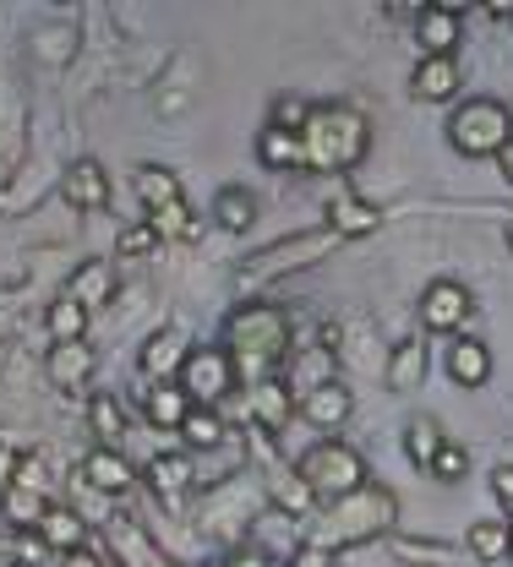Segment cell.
Wrapping results in <instances>:
<instances>
[{
	"mask_svg": "<svg viewBox=\"0 0 513 567\" xmlns=\"http://www.w3.org/2000/svg\"><path fill=\"white\" fill-rule=\"evenodd\" d=\"M181 360H186V339H181L175 328L153 333L143 344V354H137V365H143V377H153V388L170 382V377H181Z\"/></svg>",
	"mask_w": 513,
	"mask_h": 567,
	"instance_id": "cell-15",
	"label": "cell"
},
{
	"mask_svg": "<svg viewBox=\"0 0 513 567\" xmlns=\"http://www.w3.org/2000/svg\"><path fill=\"white\" fill-rule=\"evenodd\" d=\"M147 229H153V235H170V240H197V235H203V224H197V213H192L186 197H175V203L153 208Z\"/></svg>",
	"mask_w": 513,
	"mask_h": 567,
	"instance_id": "cell-26",
	"label": "cell"
},
{
	"mask_svg": "<svg viewBox=\"0 0 513 567\" xmlns=\"http://www.w3.org/2000/svg\"><path fill=\"white\" fill-rule=\"evenodd\" d=\"M274 496H279L285 513H306V507H311V492L300 486V475H279V481H274Z\"/></svg>",
	"mask_w": 513,
	"mask_h": 567,
	"instance_id": "cell-38",
	"label": "cell"
},
{
	"mask_svg": "<svg viewBox=\"0 0 513 567\" xmlns=\"http://www.w3.org/2000/svg\"><path fill=\"white\" fill-rule=\"evenodd\" d=\"M44 328H50V339L55 344H82V333H88V311L76 306V300H55L50 311H44Z\"/></svg>",
	"mask_w": 513,
	"mask_h": 567,
	"instance_id": "cell-30",
	"label": "cell"
},
{
	"mask_svg": "<svg viewBox=\"0 0 513 567\" xmlns=\"http://www.w3.org/2000/svg\"><path fill=\"white\" fill-rule=\"evenodd\" d=\"M497 164H503V175H509V186H513V142H503V153H497Z\"/></svg>",
	"mask_w": 513,
	"mask_h": 567,
	"instance_id": "cell-41",
	"label": "cell"
},
{
	"mask_svg": "<svg viewBox=\"0 0 513 567\" xmlns=\"http://www.w3.org/2000/svg\"><path fill=\"white\" fill-rule=\"evenodd\" d=\"M371 147V126L361 110L350 104H317L306 115V132H300V169H317V175H345L367 158Z\"/></svg>",
	"mask_w": 513,
	"mask_h": 567,
	"instance_id": "cell-1",
	"label": "cell"
},
{
	"mask_svg": "<svg viewBox=\"0 0 513 567\" xmlns=\"http://www.w3.org/2000/svg\"><path fill=\"white\" fill-rule=\"evenodd\" d=\"M137 197H143L147 213H153V208H164V203H175V197H186V192H181V181H175L164 164H143V169H137Z\"/></svg>",
	"mask_w": 513,
	"mask_h": 567,
	"instance_id": "cell-32",
	"label": "cell"
},
{
	"mask_svg": "<svg viewBox=\"0 0 513 567\" xmlns=\"http://www.w3.org/2000/svg\"><path fill=\"white\" fill-rule=\"evenodd\" d=\"M427 377V344L421 339H399L393 354H388V388L393 393H415Z\"/></svg>",
	"mask_w": 513,
	"mask_h": 567,
	"instance_id": "cell-20",
	"label": "cell"
},
{
	"mask_svg": "<svg viewBox=\"0 0 513 567\" xmlns=\"http://www.w3.org/2000/svg\"><path fill=\"white\" fill-rule=\"evenodd\" d=\"M415 44L427 55H453V44H459V11L453 6H421L415 11Z\"/></svg>",
	"mask_w": 513,
	"mask_h": 567,
	"instance_id": "cell-13",
	"label": "cell"
},
{
	"mask_svg": "<svg viewBox=\"0 0 513 567\" xmlns=\"http://www.w3.org/2000/svg\"><path fill=\"white\" fill-rule=\"evenodd\" d=\"M377 224H382V213L371 208L367 197H350V192H345V197L328 203V235H334V240H361Z\"/></svg>",
	"mask_w": 513,
	"mask_h": 567,
	"instance_id": "cell-14",
	"label": "cell"
},
{
	"mask_svg": "<svg viewBox=\"0 0 513 567\" xmlns=\"http://www.w3.org/2000/svg\"><path fill=\"white\" fill-rule=\"evenodd\" d=\"M509 557H513V524H509Z\"/></svg>",
	"mask_w": 513,
	"mask_h": 567,
	"instance_id": "cell-43",
	"label": "cell"
},
{
	"mask_svg": "<svg viewBox=\"0 0 513 567\" xmlns=\"http://www.w3.org/2000/svg\"><path fill=\"white\" fill-rule=\"evenodd\" d=\"M88 425H93V436H104L99 447H115V436H126L121 399H115V393H93V399H88Z\"/></svg>",
	"mask_w": 513,
	"mask_h": 567,
	"instance_id": "cell-29",
	"label": "cell"
},
{
	"mask_svg": "<svg viewBox=\"0 0 513 567\" xmlns=\"http://www.w3.org/2000/svg\"><path fill=\"white\" fill-rule=\"evenodd\" d=\"M224 350L240 354V360H257V365L285 360V350H290V317L279 306H268V300L235 306L229 322H224Z\"/></svg>",
	"mask_w": 513,
	"mask_h": 567,
	"instance_id": "cell-3",
	"label": "cell"
},
{
	"mask_svg": "<svg viewBox=\"0 0 513 567\" xmlns=\"http://www.w3.org/2000/svg\"><path fill=\"white\" fill-rule=\"evenodd\" d=\"M334 246V235L322 229V235H295V240H285V246H274V251H263V257H252L257 268L252 274H285V268H295L290 257H322Z\"/></svg>",
	"mask_w": 513,
	"mask_h": 567,
	"instance_id": "cell-22",
	"label": "cell"
},
{
	"mask_svg": "<svg viewBox=\"0 0 513 567\" xmlns=\"http://www.w3.org/2000/svg\"><path fill=\"white\" fill-rule=\"evenodd\" d=\"M306 115H311V104L306 99H295V93H285V99H274V121L268 126H279V132H306Z\"/></svg>",
	"mask_w": 513,
	"mask_h": 567,
	"instance_id": "cell-36",
	"label": "cell"
},
{
	"mask_svg": "<svg viewBox=\"0 0 513 567\" xmlns=\"http://www.w3.org/2000/svg\"><path fill=\"white\" fill-rule=\"evenodd\" d=\"M61 197H66L76 213H99L110 203V175H104V164H99V158H76L72 169H66V181H61Z\"/></svg>",
	"mask_w": 513,
	"mask_h": 567,
	"instance_id": "cell-9",
	"label": "cell"
},
{
	"mask_svg": "<svg viewBox=\"0 0 513 567\" xmlns=\"http://www.w3.org/2000/svg\"><path fill=\"white\" fill-rule=\"evenodd\" d=\"M442 442H448V436H442V425L432 421V415H415V421L404 425V453H410L415 470H432V458H438Z\"/></svg>",
	"mask_w": 513,
	"mask_h": 567,
	"instance_id": "cell-28",
	"label": "cell"
},
{
	"mask_svg": "<svg viewBox=\"0 0 513 567\" xmlns=\"http://www.w3.org/2000/svg\"><path fill=\"white\" fill-rule=\"evenodd\" d=\"M492 496H497V507L513 518V464H503V470H492Z\"/></svg>",
	"mask_w": 513,
	"mask_h": 567,
	"instance_id": "cell-39",
	"label": "cell"
},
{
	"mask_svg": "<svg viewBox=\"0 0 513 567\" xmlns=\"http://www.w3.org/2000/svg\"><path fill=\"white\" fill-rule=\"evenodd\" d=\"M214 218H219L229 235H240V229L257 224V197H252L246 186H224L219 197H214Z\"/></svg>",
	"mask_w": 513,
	"mask_h": 567,
	"instance_id": "cell-27",
	"label": "cell"
},
{
	"mask_svg": "<svg viewBox=\"0 0 513 567\" xmlns=\"http://www.w3.org/2000/svg\"><path fill=\"white\" fill-rule=\"evenodd\" d=\"M66 300H76V306L93 317L99 306H110V300H115V268H110V262H82V268L72 274Z\"/></svg>",
	"mask_w": 513,
	"mask_h": 567,
	"instance_id": "cell-16",
	"label": "cell"
},
{
	"mask_svg": "<svg viewBox=\"0 0 513 567\" xmlns=\"http://www.w3.org/2000/svg\"><path fill=\"white\" fill-rule=\"evenodd\" d=\"M399 518V502H393V492L388 486H361V492L339 496L322 518H317V529L306 535V546L311 551H345V546H361V540H377L388 524Z\"/></svg>",
	"mask_w": 513,
	"mask_h": 567,
	"instance_id": "cell-2",
	"label": "cell"
},
{
	"mask_svg": "<svg viewBox=\"0 0 513 567\" xmlns=\"http://www.w3.org/2000/svg\"><path fill=\"white\" fill-rule=\"evenodd\" d=\"M132 464L115 453V447H93L88 458H82V486H93V492H104V496H121V492H132Z\"/></svg>",
	"mask_w": 513,
	"mask_h": 567,
	"instance_id": "cell-12",
	"label": "cell"
},
{
	"mask_svg": "<svg viewBox=\"0 0 513 567\" xmlns=\"http://www.w3.org/2000/svg\"><path fill=\"white\" fill-rule=\"evenodd\" d=\"M88 371H93V350H88V344H55L50 360H44V377H50L61 393L76 388V382H88Z\"/></svg>",
	"mask_w": 513,
	"mask_h": 567,
	"instance_id": "cell-23",
	"label": "cell"
},
{
	"mask_svg": "<svg viewBox=\"0 0 513 567\" xmlns=\"http://www.w3.org/2000/svg\"><path fill=\"white\" fill-rule=\"evenodd\" d=\"M110 540H115V551H121V557H126L132 567H170V557H164V551L147 540L132 518H115V524H110Z\"/></svg>",
	"mask_w": 513,
	"mask_h": 567,
	"instance_id": "cell-24",
	"label": "cell"
},
{
	"mask_svg": "<svg viewBox=\"0 0 513 567\" xmlns=\"http://www.w3.org/2000/svg\"><path fill=\"white\" fill-rule=\"evenodd\" d=\"M295 415V399L285 382H257L252 388V421H257V431L263 436H274V431H285Z\"/></svg>",
	"mask_w": 513,
	"mask_h": 567,
	"instance_id": "cell-17",
	"label": "cell"
},
{
	"mask_svg": "<svg viewBox=\"0 0 513 567\" xmlns=\"http://www.w3.org/2000/svg\"><path fill=\"white\" fill-rule=\"evenodd\" d=\"M33 529H39L44 551H66V557H76V551L88 546V524H82V513L61 507V502H50V507H44V518H39Z\"/></svg>",
	"mask_w": 513,
	"mask_h": 567,
	"instance_id": "cell-10",
	"label": "cell"
},
{
	"mask_svg": "<svg viewBox=\"0 0 513 567\" xmlns=\"http://www.w3.org/2000/svg\"><path fill=\"white\" fill-rule=\"evenodd\" d=\"M229 567H274V557H268V551H235Z\"/></svg>",
	"mask_w": 513,
	"mask_h": 567,
	"instance_id": "cell-40",
	"label": "cell"
},
{
	"mask_svg": "<svg viewBox=\"0 0 513 567\" xmlns=\"http://www.w3.org/2000/svg\"><path fill=\"white\" fill-rule=\"evenodd\" d=\"M44 492L39 486H22V481H6V492H0V513H6V524L11 529H33L39 518H44Z\"/></svg>",
	"mask_w": 513,
	"mask_h": 567,
	"instance_id": "cell-21",
	"label": "cell"
},
{
	"mask_svg": "<svg viewBox=\"0 0 513 567\" xmlns=\"http://www.w3.org/2000/svg\"><path fill=\"white\" fill-rule=\"evenodd\" d=\"M295 475H300V486H306L311 496L339 502V496H350V492H361V486H367V458H361L350 442L322 436V442H311V447L300 453Z\"/></svg>",
	"mask_w": 513,
	"mask_h": 567,
	"instance_id": "cell-4",
	"label": "cell"
},
{
	"mask_svg": "<svg viewBox=\"0 0 513 567\" xmlns=\"http://www.w3.org/2000/svg\"><path fill=\"white\" fill-rule=\"evenodd\" d=\"M427 475L442 481V486H459V481L470 475V453H464V442H453V436H448V442L438 447V458H432V470H427Z\"/></svg>",
	"mask_w": 513,
	"mask_h": 567,
	"instance_id": "cell-35",
	"label": "cell"
},
{
	"mask_svg": "<svg viewBox=\"0 0 513 567\" xmlns=\"http://www.w3.org/2000/svg\"><path fill=\"white\" fill-rule=\"evenodd\" d=\"M192 481H197V470H192V458H186V453H158V458L147 464V486L164 496L170 507L186 496V486H192Z\"/></svg>",
	"mask_w": 513,
	"mask_h": 567,
	"instance_id": "cell-19",
	"label": "cell"
},
{
	"mask_svg": "<svg viewBox=\"0 0 513 567\" xmlns=\"http://www.w3.org/2000/svg\"><path fill=\"white\" fill-rule=\"evenodd\" d=\"M448 142L464 153V158H492L503 153V142H513V115L503 99H464L453 115H448Z\"/></svg>",
	"mask_w": 513,
	"mask_h": 567,
	"instance_id": "cell-5",
	"label": "cell"
},
{
	"mask_svg": "<svg viewBox=\"0 0 513 567\" xmlns=\"http://www.w3.org/2000/svg\"><path fill=\"white\" fill-rule=\"evenodd\" d=\"M181 436H186L192 447H219V442L229 436V431H224L219 410H197V404H192V415L181 421Z\"/></svg>",
	"mask_w": 513,
	"mask_h": 567,
	"instance_id": "cell-34",
	"label": "cell"
},
{
	"mask_svg": "<svg viewBox=\"0 0 513 567\" xmlns=\"http://www.w3.org/2000/svg\"><path fill=\"white\" fill-rule=\"evenodd\" d=\"M470 551H475L481 563H497V557H509V524H497V518H481V524H470Z\"/></svg>",
	"mask_w": 513,
	"mask_h": 567,
	"instance_id": "cell-33",
	"label": "cell"
},
{
	"mask_svg": "<svg viewBox=\"0 0 513 567\" xmlns=\"http://www.w3.org/2000/svg\"><path fill=\"white\" fill-rule=\"evenodd\" d=\"M192 415V399L175 388V382H158V388H147V421L164 425V431H181V421Z\"/></svg>",
	"mask_w": 513,
	"mask_h": 567,
	"instance_id": "cell-25",
	"label": "cell"
},
{
	"mask_svg": "<svg viewBox=\"0 0 513 567\" xmlns=\"http://www.w3.org/2000/svg\"><path fill=\"white\" fill-rule=\"evenodd\" d=\"M503 235H509V246H513V218H509V229H503Z\"/></svg>",
	"mask_w": 513,
	"mask_h": 567,
	"instance_id": "cell-42",
	"label": "cell"
},
{
	"mask_svg": "<svg viewBox=\"0 0 513 567\" xmlns=\"http://www.w3.org/2000/svg\"><path fill=\"white\" fill-rule=\"evenodd\" d=\"M448 377H453L459 388H481V382L492 377V350H486L481 339H453V344H448Z\"/></svg>",
	"mask_w": 513,
	"mask_h": 567,
	"instance_id": "cell-18",
	"label": "cell"
},
{
	"mask_svg": "<svg viewBox=\"0 0 513 567\" xmlns=\"http://www.w3.org/2000/svg\"><path fill=\"white\" fill-rule=\"evenodd\" d=\"M410 93L421 104H448L459 93V61L453 55H427L421 66L410 71Z\"/></svg>",
	"mask_w": 513,
	"mask_h": 567,
	"instance_id": "cell-11",
	"label": "cell"
},
{
	"mask_svg": "<svg viewBox=\"0 0 513 567\" xmlns=\"http://www.w3.org/2000/svg\"><path fill=\"white\" fill-rule=\"evenodd\" d=\"M470 311H475V300L459 279L427 284V295H421V328L427 333H459L470 322Z\"/></svg>",
	"mask_w": 513,
	"mask_h": 567,
	"instance_id": "cell-7",
	"label": "cell"
},
{
	"mask_svg": "<svg viewBox=\"0 0 513 567\" xmlns=\"http://www.w3.org/2000/svg\"><path fill=\"white\" fill-rule=\"evenodd\" d=\"M235 388V354L219 344H203V350H186L181 360V393L197 404V410H214L229 399Z\"/></svg>",
	"mask_w": 513,
	"mask_h": 567,
	"instance_id": "cell-6",
	"label": "cell"
},
{
	"mask_svg": "<svg viewBox=\"0 0 513 567\" xmlns=\"http://www.w3.org/2000/svg\"><path fill=\"white\" fill-rule=\"evenodd\" d=\"M257 158H263L268 169H300V137H295V132H279V126H263Z\"/></svg>",
	"mask_w": 513,
	"mask_h": 567,
	"instance_id": "cell-31",
	"label": "cell"
},
{
	"mask_svg": "<svg viewBox=\"0 0 513 567\" xmlns=\"http://www.w3.org/2000/svg\"><path fill=\"white\" fill-rule=\"evenodd\" d=\"M153 246H158V235H153L147 224H126V229H121V240H115V251H121V257H153Z\"/></svg>",
	"mask_w": 513,
	"mask_h": 567,
	"instance_id": "cell-37",
	"label": "cell"
},
{
	"mask_svg": "<svg viewBox=\"0 0 513 567\" xmlns=\"http://www.w3.org/2000/svg\"><path fill=\"white\" fill-rule=\"evenodd\" d=\"M350 410H356V393L345 388V382H311L306 393H300V415L317 425V431H339V425L350 421Z\"/></svg>",
	"mask_w": 513,
	"mask_h": 567,
	"instance_id": "cell-8",
	"label": "cell"
}]
</instances>
